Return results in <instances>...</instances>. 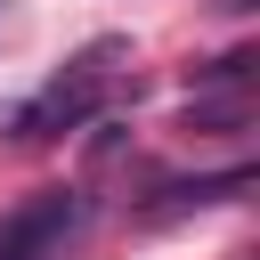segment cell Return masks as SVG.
Instances as JSON below:
<instances>
[{"instance_id": "cell-1", "label": "cell", "mask_w": 260, "mask_h": 260, "mask_svg": "<svg viewBox=\"0 0 260 260\" xmlns=\"http://www.w3.org/2000/svg\"><path fill=\"white\" fill-rule=\"evenodd\" d=\"M122 57H130L122 41H89V49H81V57H73V65H65V73L41 89V98H24V106H16V138H24V146H49V138L81 130V122H89V114L114 98Z\"/></svg>"}, {"instance_id": "cell-2", "label": "cell", "mask_w": 260, "mask_h": 260, "mask_svg": "<svg viewBox=\"0 0 260 260\" xmlns=\"http://www.w3.org/2000/svg\"><path fill=\"white\" fill-rule=\"evenodd\" d=\"M81 219H89V195L81 187H41V195H24L0 219V260H57L81 236Z\"/></svg>"}, {"instance_id": "cell-3", "label": "cell", "mask_w": 260, "mask_h": 260, "mask_svg": "<svg viewBox=\"0 0 260 260\" xmlns=\"http://www.w3.org/2000/svg\"><path fill=\"white\" fill-rule=\"evenodd\" d=\"M244 187H252V162H236V171H203V179H162V187L138 203V219H146V228H162V219L203 211V203H228V195H244Z\"/></svg>"}, {"instance_id": "cell-4", "label": "cell", "mask_w": 260, "mask_h": 260, "mask_svg": "<svg viewBox=\"0 0 260 260\" xmlns=\"http://www.w3.org/2000/svg\"><path fill=\"white\" fill-rule=\"evenodd\" d=\"M211 8H219V16H244V8H252V0H211Z\"/></svg>"}]
</instances>
